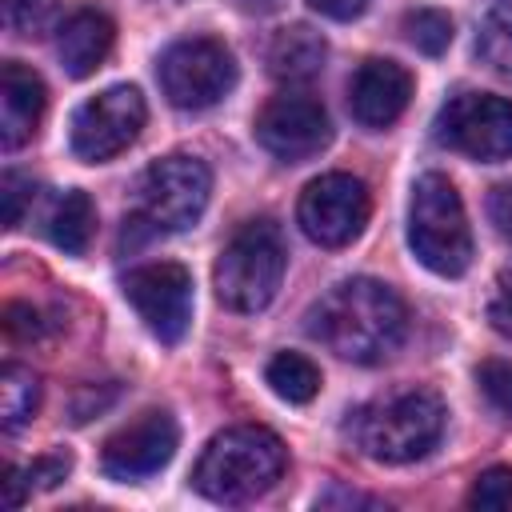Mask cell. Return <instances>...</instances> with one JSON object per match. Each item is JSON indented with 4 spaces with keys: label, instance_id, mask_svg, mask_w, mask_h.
Masks as SVG:
<instances>
[{
    "label": "cell",
    "instance_id": "32",
    "mask_svg": "<svg viewBox=\"0 0 512 512\" xmlns=\"http://www.w3.org/2000/svg\"><path fill=\"white\" fill-rule=\"evenodd\" d=\"M308 4L328 20H356L368 8V0H308Z\"/></svg>",
    "mask_w": 512,
    "mask_h": 512
},
{
    "label": "cell",
    "instance_id": "14",
    "mask_svg": "<svg viewBox=\"0 0 512 512\" xmlns=\"http://www.w3.org/2000/svg\"><path fill=\"white\" fill-rule=\"evenodd\" d=\"M408 100H412V72L396 60L368 56L348 80V108H352L356 124H364L372 132L396 124L404 116Z\"/></svg>",
    "mask_w": 512,
    "mask_h": 512
},
{
    "label": "cell",
    "instance_id": "26",
    "mask_svg": "<svg viewBox=\"0 0 512 512\" xmlns=\"http://www.w3.org/2000/svg\"><path fill=\"white\" fill-rule=\"evenodd\" d=\"M32 196H36L32 180H24V176H16V172H4V180H0V200H4V224H8V228H20V224H24V208L32 204Z\"/></svg>",
    "mask_w": 512,
    "mask_h": 512
},
{
    "label": "cell",
    "instance_id": "29",
    "mask_svg": "<svg viewBox=\"0 0 512 512\" xmlns=\"http://www.w3.org/2000/svg\"><path fill=\"white\" fill-rule=\"evenodd\" d=\"M4 328H8L16 340H36L40 328H44V320H40V312H36L32 304H8V308H4Z\"/></svg>",
    "mask_w": 512,
    "mask_h": 512
},
{
    "label": "cell",
    "instance_id": "9",
    "mask_svg": "<svg viewBox=\"0 0 512 512\" xmlns=\"http://www.w3.org/2000/svg\"><path fill=\"white\" fill-rule=\"evenodd\" d=\"M372 212L368 184L352 172H324L304 184L296 200V224L300 232L320 248H344L352 244Z\"/></svg>",
    "mask_w": 512,
    "mask_h": 512
},
{
    "label": "cell",
    "instance_id": "3",
    "mask_svg": "<svg viewBox=\"0 0 512 512\" xmlns=\"http://www.w3.org/2000/svg\"><path fill=\"white\" fill-rule=\"evenodd\" d=\"M444 404L428 388H396L360 404L348 420L352 444L376 464H412L436 448Z\"/></svg>",
    "mask_w": 512,
    "mask_h": 512
},
{
    "label": "cell",
    "instance_id": "17",
    "mask_svg": "<svg viewBox=\"0 0 512 512\" xmlns=\"http://www.w3.org/2000/svg\"><path fill=\"white\" fill-rule=\"evenodd\" d=\"M268 72L280 80V84H308L324 72V60H328V44L316 28L308 24H292V28H280L268 44Z\"/></svg>",
    "mask_w": 512,
    "mask_h": 512
},
{
    "label": "cell",
    "instance_id": "12",
    "mask_svg": "<svg viewBox=\"0 0 512 512\" xmlns=\"http://www.w3.org/2000/svg\"><path fill=\"white\" fill-rule=\"evenodd\" d=\"M120 288H124V300L136 308V316L160 344L184 340L188 320H192V272L184 264L176 260L140 264L120 280Z\"/></svg>",
    "mask_w": 512,
    "mask_h": 512
},
{
    "label": "cell",
    "instance_id": "19",
    "mask_svg": "<svg viewBox=\"0 0 512 512\" xmlns=\"http://www.w3.org/2000/svg\"><path fill=\"white\" fill-rule=\"evenodd\" d=\"M40 408V380L24 364H4L0 368V424L4 432L24 428Z\"/></svg>",
    "mask_w": 512,
    "mask_h": 512
},
{
    "label": "cell",
    "instance_id": "25",
    "mask_svg": "<svg viewBox=\"0 0 512 512\" xmlns=\"http://www.w3.org/2000/svg\"><path fill=\"white\" fill-rule=\"evenodd\" d=\"M476 384L484 392V400L512 420V360H484L476 368Z\"/></svg>",
    "mask_w": 512,
    "mask_h": 512
},
{
    "label": "cell",
    "instance_id": "20",
    "mask_svg": "<svg viewBox=\"0 0 512 512\" xmlns=\"http://www.w3.org/2000/svg\"><path fill=\"white\" fill-rule=\"evenodd\" d=\"M264 380H268V388H272L280 400H288V404H308V400L320 392V368H316L308 356H300V352H280V356H272L268 368H264Z\"/></svg>",
    "mask_w": 512,
    "mask_h": 512
},
{
    "label": "cell",
    "instance_id": "1",
    "mask_svg": "<svg viewBox=\"0 0 512 512\" xmlns=\"http://www.w3.org/2000/svg\"><path fill=\"white\" fill-rule=\"evenodd\" d=\"M308 336L352 364L388 360L408 336V308L384 280L352 276L308 308Z\"/></svg>",
    "mask_w": 512,
    "mask_h": 512
},
{
    "label": "cell",
    "instance_id": "5",
    "mask_svg": "<svg viewBox=\"0 0 512 512\" xmlns=\"http://www.w3.org/2000/svg\"><path fill=\"white\" fill-rule=\"evenodd\" d=\"M408 244L416 260L436 276H464L472 264V228L456 184L440 172H424L412 184Z\"/></svg>",
    "mask_w": 512,
    "mask_h": 512
},
{
    "label": "cell",
    "instance_id": "6",
    "mask_svg": "<svg viewBox=\"0 0 512 512\" xmlns=\"http://www.w3.org/2000/svg\"><path fill=\"white\" fill-rule=\"evenodd\" d=\"M284 236L272 220H248L232 232V240L216 256V296L232 312H260L272 304L280 280H284Z\"/></svg>",
    "mask_w": 512,
    "mask_h": 512
},
{
    "label": "cell",
    "instance_id": "33",
    "mask_svg": "<svg viewBox=\"0 0 512 512\" xmlns=\"http://www.w3.org/2000/svg\"><path fill=\"white\" fill-rule=\"evenodd\" d=\"M240 12H272L280 0H232Z\"/></svg>",
    "mask_w": 512,
    "mask_h": 512
},
{
    "label": "cell",
    "instance_id": "4",
    "mask_svg": "<svg viewBox=\"0 0 512 512\" xmlns=\"http://www.w3.org/2000/svg\"><path fill=\"white\" fill-rule=\"evenodd\" d=\"M212 192V172L188 152L152 160L136 180V208L124 216V244H144L160 232H184L200 220Z\"/></svg>",
    "mask_w": 512,
    "mask_h": 512
},
{
    "label": "cell",
    "instance_id": "13",
    "mask_svg": "<svg viewBox=\"0 0 512 512\" xmlns=\"http://www.w3.org/2000/svg\"><path fill=\"white\" fill-rule=\"evenodd\" d=\"M176 444H180L176 420L168 412L152 408V412H140L136 420H128L124 428H116L104 440L100 468L112 480H144V476H156L176 456Z\"/></svg>",
    "mask_w": 512,
    "mask_h": 512
},
{
    "label": "cell",
    "instance_id": "30",
    "mask_svg": "<svg viewBox=\"0 0 512 512\" xmlns=\"http://www.w3.org/2000/svg\"><path fill=\"white\" fill-rule=\"evenodd\" d=\"M488 220L504 240H512V184H496L488 196Z\"/></svg>",
    "mask_w": 512,
    "mask_h": 512
},
{
    "label": "cell",
    "instance_id": "21",
    "mask_svg": "<svg viewBox=\"0 0 512 512\" xmlns=\"http://www.w3.org/2000/svg\"><path fill=\"white\" fill-rule=\"evenodd\" d=\"M476 52L484 56V64L496 76L512 80V0H488L480 36H476Z\"/></svg>",
    "mask_w": 512,
    "mask_h": 512
},
{
    "label": "cell",
    "instance_id": "23",
    "mask_svg": "<svg viewBox=\"0 0 512 512\" xmlns=\"http://www.w3.org/2000/svg\"><path fill=\"white\" fill-rule=\"evenodd\" d=\"M468 504L472 508H484V512H500V508H512V468L496 464V468H484L468 492Z\"/></svg>",
    "mask_w": 512,
    "mask_h": 512
},
{
    "label": "cell",
    "instance_id": "11",
    "mask_svg": "<svg viewBox=\"0 0 512 512\" xmlns=\"http://www.w3.org/2000/svg\"><path fill=\"white\" fill-rule=\"evenodd\" d=\"M252 132L268 156H276L280 164H300V160H312L316 152L328 148L332 120L312 92L288 88L256 112Z\"/></svg>",
    "mask_w": 512,
    "mask_h": 512
},
{
    "label": "cell",
    "instance_id": "22",
    "mask_svg": "<svg viewBox=\"0 0 512 512\" xmlns=\"http://www.w3.org/2000/svg\"><path fill=\"white\" fill-rule=\"evenodd\" d=\"M400 28H404V40L424 56H440L452 44V20L440 8H412L404 12Z\"/></svg>",
    "mask_w": 512,
    "mask_h": 512
},
{
    "label": "cell",
    "instance_id": "31",
    "mask_svg": "<svg viewBox=\"0 0 512 512\" xmlns=\"http://www.w3.org/2000/svg\"><path fill=\"white\" fill-rule=\"evenodd\" d=\"M320 508H384V500H376V496H360V492H348V488H332V492H324L320 500H316Z\"/></svg>",
    "mask_w": 512,
    "mask_h": 512
},
{
    "label": "cell",
    "instance_id": "2",
    "mask_svg": "<svg viewBox=\"0 0 512 512\" xmlns=\"http://www.w3.org/2000/svg\"><path fill=\"white\" fill-rule=\"evenodd\" d=\"M288 452L272 428L232 424L208 440L192 468V488L212 504H248L284 476Z\"/></svg>",
    "mask_w": 512,
    "mask_h": 512
},
{
    "label": "cell",
    "instance_id": "10",
    "mask_svg": "<svg viewBox=\"0 0 512 512\" xmlns=\"http://www.w3.org/2000/svg\"><path fill=\"white\" fill-rule=\"evenodd\" d=\"M144 96L140 88L132 84H112L96 96H88L76 112H72V132H68V144L80 160L88 164H100V160H112L120 156L144 128Z\"/></svg>",
    "mask_w": 512,
    "mask_h": 512
},
{
    "label": "cell",
    "instance_id": "8",
    "mask_svg": "<svg viewBox=\"0 0 512 512\" xmlns=\"http://www.w3.org/2000/svg\"><path fill=\"white\" fill-rule=\"evenodd\" d=\"M436 140L468 160L500 164L512 156V100L492 92H456L436 112Z\"/></svg>",
    "mask_w": 512,
    "mask_h": 512
},
{
    "label": "cell",
    "instance_id": "18",
    "mask_svg": "<svg viewBox=\"0 0 512 512\" xmlns=\"http://www.w3.org/2000/svg\"><path fill=\"white\" fill-rule=\"evenodd\" d=\"M44 228H48V240H52L60 252L84 256L88 244H92V232H96V204H92V196L80 192V188L64 192V196L52 204Z\"/></svg>",
    "mask_w": 512,
    "mask_h": 512
},
{
    "label": "cell",
    "instance_id": "27",
    "mask_svg": "<svg viewBox=\"0 0 512 512\" xmlns=\"http://www.w3.org/2000/svg\"><path fill=\"white\" fill-rule=\"evenodd\" d=\"M68 472H72V456H68V452H48V456H36V460L24 468L28 484H32V488H40V492L56 488V484H60Z\"/></svg>",
    "mask_w": 512,
    "mask_h": 512
},
{
    "label": "cell",
    "instance_id": "16",
    "mask_svg": "<svg viewBox=\"0 0 512 512\" xmlns=\"http://www.w3.org/2000/svg\"><path fill=\"white\" fill-rule=\"evenodd\" d=\"M112 44H116V24L96 8H80L56 28V56L64 72L76 80L92 76L108 60Z\"/></svg>",
    "mask_w": 512,
    "mask_h": 512
},
{
    "label": "cell",
    "instance_id": "24",
    "mask_svg": "<svg viewBox=\"0 0 512 512\" xmlns=\"http://www.w3.org/2000/svg\"><path fill=\"white\" fill-rule=\"evenodd\" d=\"M56 16V0H4V24L16 36H40Z\"/></svg>",
    "mask_w": 512,
    "mask_h": 512
},
{
    "label": "cell",
    "instance_id": "15",
    "mask_svg": "<svg viewBox=\"0 0 512 512\" xmlns=\"http://www.w3.org/2000/svg\"><path fill=\"white\" fill-rule=\"evenodd\" d=\"M44 108H48L44 80L20 60H4L0 68V148L16 152L20 144H28L44 120Z\"/></svg>",
    "mask_w": 512,
    "mask_h": 512
},
{
    "label": "cell",
    "instance_id": "7",
    "mask_svg": "<svg viewBox=\"0 0 512 512\" xmlns=\"http://www.w3.org/2000/svg\"><path fill=\"white\" fill-rule=\"evenodd\" d=\"M156 80L168 104L184 112H200L220 104L236 88V56L212 36H188L160 52Z\"/></svg>",
    "mask_w": 512,
    "mask_h": 512
},
{
    "label": "cell",
    "instance_id": "28",
    "mask_svg": "<svg viewBox=\"0 0 512 512\" xmlns=\"http://www.w3.org/2000/svg\"><path fill=\"white\" fill-rule=\"evenodd\" d=\"M488 320L500 336L512 340V268H504L492 284V296H488Z\"/></svg>",
    "mask_w": 512,
    "mask_h": 512
}]
</instances>
